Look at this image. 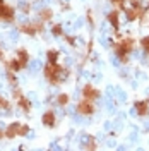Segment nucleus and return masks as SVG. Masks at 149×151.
I'll return each mask as SVG.
<instances>
[{
  "instance_id": "obj_2",
  "label": "nucleus",
  "mask_w": 149,
  "mask_h": 151,
  "mask_svg": "<svg viewBox=\"0 0 149 151\" xmlns=\"http://www.w3.org/2000/svg\"><path fill=\"white\" fill-rule=\"evenodd\" d=\"M117 48H118V53L122 55V58L125 60L127 53H129V52L132 50V41H130V40H123V41H122V43H120V45H118Z\"/></svg>"
},
{
  "instance_id": "obj_6",
  "label": "nucleus",
  "mask_w": 149,
  "mask_h": 151,
  "mask_svg": "<svg viewBox=\"0 0 149 151\" xmlns=\"http://www.w3.org/2000/svg\"><path fill=\"white\" fill-rule=\"evenodd\" d=\"M110 19H112V24L117 28L118 26V14L117 12H113V14H110Z\"/></svg>"
},
{
  "instance_id": "obj_5",
  "label": "nucleus",
  "mask_w": 149,
  "mask_h": 151,
  "mask_svg": "<svg viewBox=\"0 0 149 151\" xmlns=\"http://www.w3.org/2000/svg\"><path fill=\"white\" fill-rule=\"evenodd\" d=\"M135 108H137V112H139L140 115H146V113L149 112V106L146 103H137L135 105Z\"/></svg>"
},
{
  "instance_id": "obj_3",
  "label": "nucleus",
  "mask_w": 149,
  "mask_h": 151,
  "mask_svg": "<svg viewBox=\"0 0 149 151\" xmlns=\"http://www.w3.org/2000/svg\"><path fill=\"white\" fill-rule=\"evenodd\" d=\"M82 94H84V98H87V100H94V98L98 96V91H96L94 88H91V86H86Z\"/></svg>"
},
{
  "instance_id": "obj_4",
  "label": "nucleus",
  "mask_w": 149,
  "mask_h": 151,
  "mask_svg": "<svg viewBox=\"0 0 149 151\" xmlns=\"http://www.w3.org/2000/svg\"><path fill=\"white\" fill-rule=\"evenodd\" d=\"M43 122L47 124V125H53V122H55V115L52 112L45 113V119H43Z\"/></svg>"
},
{
  "instance_id": "obj_8",
  "label": "nucleus",
  "mask_w": 149,
  "mask_h": 151,
  "mask_svg": "<svg viewBox=\"0 0 149 151\" xmlns=\"http://www.w3.org/2000/svg\"><path fill=\"white\" fill-rule=\"evenodd\" d=\"M142 47H144V50H146V52H149V36L142 40Z\"/></svg>"
},
{
  "instance_id": "obj_9",
  "label": "nucleus",
  "mask_w": 149,
  "mask_h": 151,
  "mask_svg": "<svg viewBox=\"0 0 149 151\" xmlns=\"http://www.w3.org/2000/svg\"><path fill=\"white\" fill-rule=\"evenodd\" d=\"M113 2H122V0H113Z\"/></svg>"
},
{
  "instance_id": "obj_1",
  "label": "nucleus",
  "mask_w": 149,
  "mask_h": 151,
  "mask_svg": "<svg viewBox=\"0 0 149 151\" xmlns=\"http://www.w3.org/2000/svg\"><path fill=\"white\" fill-rule=\"evenodd\" d=\"M81 113H84V115H89V113H93L94 110V105H93V100H84V101H81L79 103V108H77Z\"/></svg>"
},
{
  "instance_id": "obj_7",
  "label": "nucleus",
  "mask_w": 149,
  "mask_h": 151,
  "mask_svg": "<svg viewBox=\"0 0 149 151\" xmlns=\"http://www.w3.org/2000/svg\"><path fill=\"white\" fill-rule=\"evenodd\" d=\"M67 101H69V96H67V94H62V96L58 98V103L60 105H65Z\"/></svg>"
}]
</instances>
